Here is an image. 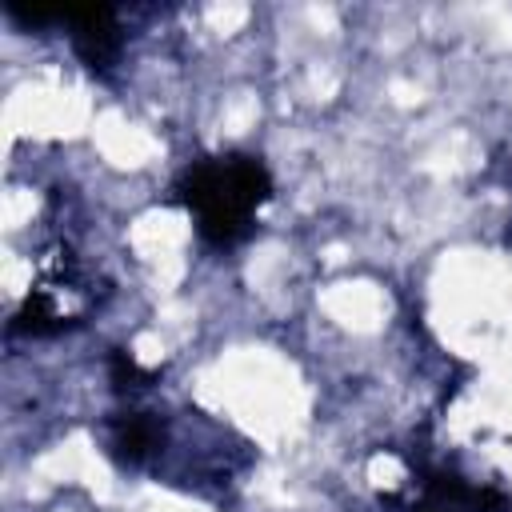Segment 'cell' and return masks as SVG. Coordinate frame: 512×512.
<instances>
[{"label": "cell", "mask_w": 512, "mask_h": 512, "mask_svg": "<svg viewBox=\"0 0 512 512\" xmlns=\"http://www.w3.org/2000/svg\"><path fill=\"white\" fill-rule=\"evenodd\" d=\"M272 196V176L264 160L244 152H224L196 160L176 180V200L192 212L196 232L212 248H236L252 236L256 212Z\"/></svg>", "instance_id": "cell-1"}, {"label": "cell", "mask_w": 512, "mask_h": 512, "mask_svg": "<svg viewBox=\"0 0 512 512\" xmlns=\"http://www.w3.org/2000/svg\"><path fill=\"white\" fill-rule=\"evenodd\" d=\"M160 444H164V424L152 412H120L108 424V452L128 468L156 456Z\"/></svg>", "instance_id": "cell-3"}, {"label": "cell", "mask_w": 512, "mask_h": 512, "mask_svg": "<svg viewBox=\"0 0 512 512\" xmlns=\"http://www.w3.org/2000/svg\"><path fill=\"white\" fill-rule=\"evenodd\" d=\"M60 24L72 36L76 56L92 72H108L120 56V24L112 8H64Z\"/></svg>", "instance_id": "cell-2"}, {"label": "cell", "mask_w": 512, "mask_h": 512, "mask_svg": "<svg viewBox=\"0 0 512 512\" xmlns=\"http://www.w3.org/2000/svg\"><path fill=\"white\" fill-rule=\"evenodd\" d=\"M108 376H112L116 392H136V388H148V384H152V372L140 368L136 356H128V352H120V348L108 356Z\"/></svg>", "instance_id": "cell-4"}]
</instances>
